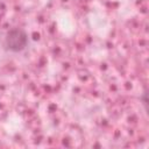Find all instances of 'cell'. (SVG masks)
I'll return each mask as SVG.
<instances>
[{
  "instance_id": "obj_1",
  "label": "cell",
  "mask_w": 149,
  "mask_h": 149,
  "mask_svg": "<svg viewBox=\"0 0 149 149\" xmlns=\"http://www.w3.org/2000/svg\"><path fill=\"white\" fill-rule=\"evenodd\" d=\"M28 43H29L28 34L21 27H14L7 30L2 41V45L5 50L13 54L22 52L28 47Z\"/></svg>"
}]
</instances>
